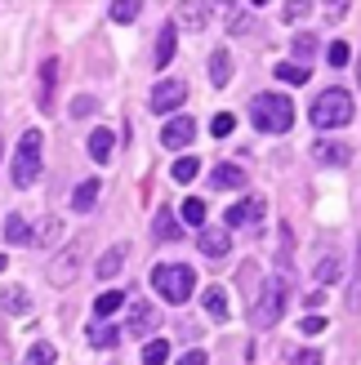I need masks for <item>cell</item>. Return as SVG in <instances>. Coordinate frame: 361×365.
Returning a JSON list of instances; mask_svg holds the SVG:
<instances>
[{"instance_id": "6da1fadb", "label": "cell", "mask_w": 361, "mask_h": 365, "mask_svg": "<svg viewBox=\"0 0 361 365\" xmlns=\"http://www.w3.org/2000/svg\"><path fill=\"white\" fill-rule=\"evenodd\" d=\"M250 120H255V130H263V134H285L295 125V103L285 94H255Z\"/></svg>"}, {"instance_id": "7a4b0ae2", "label": "cell", "mask_w": 361, "mask_h": 365, "mask_svg": "<svg viewBox=\"0 0 361 365\" xmlns=\"http://www.w3.org/2000/svg\"><path fill=\"white\" fill-rule=\"evenodd\" d=\"M152 285H156V294L166 303H188L196 294V272L188 263H161L152 272Z\"/></svg>"}, {"instance_id": "3957f363", "label": "cell", "mask_w": 361, "mask_h": 365, "mask_svg": "<svg viewBox=\"0 0 361 365\" xmlns=\"http://www.w3.org/2000/svg\"><path fill=\"white\" fill-rule=\"evenodd\" d=\"M41 148H45V138H41V130H27L23 138H18L14 165H9V178L18 182V187H31V182L41 178Z\"/></svg>"}, {"instance_id": "277c9868", "label": "cell", "mask_w": 361, "mask_h": 365, "mask_svg": "<svg viewBox=\"0 0 361 365\" xmlns=\"http://www.w3.org/2000/svg\"><path fill=\"white\" fill-rule=\"evenodd\" d=\"M285 312V277H268L259 285L255 303H250V321L259 325V330H268V325H277Z\"/></svg>"}, {"instance_id": "5b68a950", "label": "cell", "mask_w": 361, "mask_h": 365, "mask_svg": "<svg viewBox=\"0 0 361 365\" xmlns=\"http://www.w3.org/2000/svg\"><path fill=\"white\" fill-rule=\"evenodd\" d=\"M352 120V94L348 89H326L312 103V125L317 130H339V125Z\"/></svg>"}, {"instance_id": "8992f818", "label": "cell", "mask_w": 361, "mask_h": 365, "mask_svg": "<svg viewBox=\"0 0 361 365\" xmlns=\"http://www.w3.org/2000/svg\"><path fill=\"white\" fill-rule=\"evenodd\" d=\"M183 98H188V85H183V81H161V85L152 89L148 107H152L156 116H170L174 107H183Z\"/></svg>"}, {"instance_id": "52a82bcc", "label": "cell", "mask_w": 361, "mask_h": 365, "mask_svg": "<svg viewBox=\"0 0 361 365\" xmlns=\"http://www.w3.org/2000/svg\"><path fill=\"white\" fill-rule=\"evenodd\" d=\"M192 138H196V120L192 116H174V120H166V130H161V143H166L170 152H183Z\"/></svg>"}, {"instance_id": "ba28073f", "label": "cell", "mask_w": 361, "mask_h": 365, "mask_svg": "<svg viewBox=\"0 0 361 365\" xmlns=\"http://www.w3.org/2000/svg\"><path fill=\"white\" fill-rule=\"evenodd\" d=\"M263 200L259 196H250V200H237V205H232L223 218H228V227H250V223H263Z\"/></svg>"}, {"instance_id": "9c48e42d", "label": "cell", "mask_w": 361, "mask_h": 365, "mask_svg": "<svg viewBox=\"0 0 361 365\" xmlns=\"http://www.w3.org/2000/svg\"><path fill=\"white\" fill-rule=\"evenodd\" d=\"M312 160H317V165H348L352 148H348V143H312Z\"/></svg>"}, {"instance_id": "30bf717a", "label": "cell", "mask_w": 361, "mask_h": 365, "mask_svg": "<svg viewBox=\"0 0 361 365\" xmlns=\"http://www.w3.org/2000/svg\"><path fill=\"white\" fill-rule=\"evenodd\" d=\"M196 245H201V254H205V259H223V254L232 250V236H228V232H214V227H205L201 236H196Z\"/></svg>"}, {"instance_id": "8fae6325", "label": "cell", "mask_w": 361, "mask_h": 365, "mask_svg": "<svg viewBox=\"0 0 361 365\" xmlns=\"http://www.w3.org/2000/svg\"><path fill=\"white\" fill-rule=\"evenodd\" d=\"M0 307L14 312V317H27L31 312V294H27L23 285H5V289H0Z\"/></svg>"}, {"instance_id": "7c38bea8", "label": "cell", "mask_w": 361, "mask_h": 365, "mask_svg": "<svg viewBox=\"0 0 361 365\" xmlns=\"http://www.w3.org/2000/svg\"><path fill=\"white\" fill-rule=\"evenodd\" d=\"M76 259H81V250H63L59 259H54V267H49V281L54 285H67L71 272H76Z\"/></svg>"}, {"instance_id": "4fadbf2b", "label": "cell", "mask_w": 361, "mask_h": 365, "mask_svg": "<svg viewBox=\"0 0 361 365\" xmlns=\"http://www.w3.org/2000/svg\"><path fill=\"white\" fill-rule=\"evenodd\" d=\"M156 321H161V317H156V307H152V303H134V307H130V330H134V334L156 330Z\"/></svg>"}, {"instance_id": "5bb4252c", "label": "cell", "mask_w": 361, "mask_h": 365, "mask_svg": "<svg viewBox=\"0 0 361 365\" xmlns=\"http://www.w3.org/2000/svg\"><path fill=\"white\" fill-rule=\"evenodd\" d=\"M210 182H214V187H223V192H232V187H245V170H241V165H214Z\"/></svg>"}, {"instance_id": "9a60e30c", "label": "cell", "mask_w": 361, "mask_h": 365, "mask_svg": "<svg viewBox=\"0 0 361 365\" xmlns=\"http://www.w3.org/2000/svg\"><path fill=\"white\" fill-rule=\"evenodd\" d=\"M94 200H98V178H85L76 192H71V210L76 214H89L94 210Z\"/></svg>"}, {"instance_id": "2e32d148", "label": "cell", "mask_w": 361, "mask_h": 365, "mask_svg": "<svg viewBox=\"0 0 361 365\" xmlns=\"http://www.w3.org/2000/svg\"><path fill=\"white\" fill-rule=\"evenodd\" d=\"M5 241L9 245H31V227L23 214H5Z\"/></svg>"}, {"instance_id": "e0dca14e", "label": "cell", "mask_w": 361, "mask_h": 365, "mask_svg": "<svg viewBox=\"0 0 361 365\" xmlns=\"http://www.w3.org/2000/svg\"><path fill=\"white\" fill-rule=\"evenodd\" d=\"M85 339L94 343V348H116V343H121V330H116V325H107V321H94Z\"/></svg>"}, {"instance_id": "ac0fdd59", "label": "cell", "mask_w": 361, "mask_h": 365, "mask_svg": "<svg viewBox=\"0 0 361 365\" xmlns=\"http://www.w3.org/2000/svg\"><path fill=\"white\" fill-rule=\"evenodd\" d=\"M174 36H178V31H174V23L161 27V36H156V58H152L156 67H170V58H174Z\"/></svg>"}, {"instance_id": "d6986e66", "label": "cell", "mask_w": 361, "mask_h": 365, "mask_svg": "<svg viewBox=\"0 0 361 365\" xmlns=\"http://www.w3.org/2000/svg\"><path fill=\"white\" fill-rule=\"evenodd\" d=\"M112 130H94V134H89V156H94L98 160V165H103V160H112Z\"/></svg>"}, {"instance_id": "ffe728a7", "label": "cell", "mask_w": 361, "mask_h": 365, "mask_svg": "<svg viewBox=\"0 0 361 365\" xmlns=\"http://www.w3.org/2000/svg\"><path fill=\"white\" fill-rule=\"evenodd\" d=\"M201 303H205V312H210L214 321H228V294H223L219 285H210L205 294H201Z\"/></svg>"}, {"instance_id": "44dd1931", "label": "cell", "mask_w": 361, "mask_h": 365, "mask_svg": "<svg viewBox=\"0 0 361 365\" xmlns=\"http://www.w3.org/2000/svg\"><path fill=\"white\" fill-rule=\"evenodd\" d=\"M178 18H183V27H205L210 23V18H214V5H183V9H178Z\"/></svg>"}, {"instance_id": "7402d4cb", "label": "cell", "mask_w": 361, "mask_h": 365, "mask_svg": "<svg viewBox=\"0 0 361 365\" xmlns=\"http://www.w3.org/2000/svg\"><path fill=\"white\" fill-rule=\"evenodd\" d=\"M277 81H285V85H308V76L312 71L303 67V63H277V71H273Z\"/></svg>"}, {"instance_id": "603a6c76", "label": "cell", "mask_w": 361, "mask_h": 365, "mask_svg": "<svg viewBox=\"0 0 361 365\" xmlns=\"http://www.w3.org/2000/svg\"><path fill=\"white\" fill-rule=\"evenodd\" d=\"M210 81L219 85V89H223V85L232 81V53H223V49H219V53H214V58H210Z\"/></svg>"}, {"instance_id": "cb8c5ba5", "label": "cell", "mask_w": 361, "mask_h": 365, "mask_svg": "<svg viewBox=\"0 0 361 365\" xmlns=\"http://www.w3.org/2000/svg\"><path fill=\"white\" fill-rule=\"evenodd\" d=\"M116 307H125V294H121V289H107V294H98V299H94V317H98V321H107V317L116 312Z\"/></svg>"}, {"instance_id": "d4e9b609", "label": "cell", "mask_w": 361, "mask_h": 365, "mask_svg": "<svg viewBox=\"0 0 361 365\" xmlns=\"http://www.w3.org/2000/svg\"><path fill=\"white\" fill-rule=\"evenodd\" d=\"M178 236H183L178 218H174L170 210H161V214H156V241H178Z\"/></svg>"}, {"instance_id": "484cf974", "label": "cell", "mask_w": 361, "mask_h": 365, "mask_svg": "<svg viewBox=\"0 0 361 365\" xmlns=\"http://www.w3.org/2000/svg\"><path fill=\"white\" fill-rule=\"evenodd\" d=\"M312 277H317L321 285H335V281H339V254H321Z\"/></svg>"}, {"instance_id": "4316f807", "label": "cell", "mask_w": 361, "mask_h": 365, "mask_svg": "<svg viewBox=\"0 0 361 365\" xmlns=\"http://www.w3.org/2000/svg\"><path fill=\"white\" fill-rule=\"evenodd\" d=\"M170 174H174V182H192L196 174H201V160H196V156H178Z\"/></svg>"}, {"instance_id": "83f0119b", "label": "cell", "mask_w": 361, "mask_h": 365, "mask_svg": "<svg viewBox=\"0 0 361 365\" xmlns=\"http://www.w3.org/2000/svg\"><path fill=\"white\" fill-rule=\"evenodd\" d=\"M121 263H125V250H107L103 259H98V277H103V281H112L116 272H121Z\"/></svg>"}, {"instance_id": "f1b7e54d", "label": "cell", "mask_w": 361, "mask_h": 365, "mask_svg": "<svg viewBox=\"0 0 361 365\" xmlns=\"http://www.w3.org/2000/svg\"><path fill=\"white\" fill-rule=\"evenodd\" d=\"M170 361V343L166 339H152L148 348H143V365H166Z\"/></svg>"}, {"instance_id": "f546056e", "label": "cell", "mask_w": 361, "mask_h": 365, "mask_svg": "<svg viewBox=\"0 0 361 365\" xmlns=\"http://www.w3.org/2000/svg\"><path fill=\"white\" fill-rule=\"evenodd\" d=\"M250 14H255L250 5H232V9H228V31H232V36H241V31L250 27Z\"/></svg>"}, {"instance_id": "4dcf8cb0", "label": "cell", "mask_w": 361, "mask_h": 365, "mask_svg": "<svg viewBox=\"0 0 361 365\" xmlns=\"http://www.w3.org/2000/svg\"><path fill=\"white\" fill-rule=\"evenodd\" d=\"M54 76H59V58H49L41 67V107H49V94H54Z\"/></svg>"}, {"instance_id": "1f68e13d", "label": "cell", "mask_w": 361, "mask_h": 365, "mask_svg": "<svg viewBox=\"0 0 361 365\" xmlns=\"http://www.w3.org/2000/svg\"><path fill=\"white\" fill-rule=\"evenodd\" d=\"M183 223H188V227H201V223H205V200H196V196L183 200Z\"/></svg>"}, {"instance_id": "d6a6232c", "label": "cell", "mask_w": 361, "mask_h": 365, "mask_svg": "<svg viewBox=\"0 0 361 365\" xmlns=\"http://www.w3.org/2000/svg\"><path fill=\"white\" fill-rule=\"evenodd\" d=\"M54 343H31V352H27V365H54Z\"/></svg>"}, {"instance_id": "836d02e7", "label": "cell", "mask_w": 361, "mask_h": 365, "mask_svg": "<svg viewBox=\"0 0 361 365\" xmlns=\"http://www.w3.org/2000/svg\"><path fill=\"white\" fill-rule=\"evenodd\" d=\"M232 130H237V116H232V112H219V116L210 120V134H214V138H228Z\"/></svg>"}, {"instance_id": "e575fe53", "label": "cell", "mask_w": 361, "mask_h": 365, "mask_svg": "<svg viewBox=\"0 0 361 365\" xmlns=\"http://www.w3.org/2000/svg\"><path fill=\"white\" fill-rule=\"evenodd\" d=\"M138 18V5L134 0H125V5H112V23H134Z\"/></svg>"}, {"instance_id": "d590c367", "label": "cell", "mask_w": 361, "mask_h": 365, "mask_svg": "<svg viewBox=\"0 0 361 365\" xmlns=\"http://www.w3.org/2000/svg\"><path fill=\"white\" fill-rule=\"evenodd\" d=\"M59 232H63V223H59V218H49V223H45L41 232H36L31 241H41V245H49V241H59Z\"/></svg>"}, {"instance_id": "8d00e7d4", "label": "cell", "mask_w": 361, "mask_h": 365, "mask_svg": "<svg viewBox=\"0 0 361 365\" xmlns=\"http://www.w3.org/2000/svg\"><path fill=\"white\" fill-rule=\"evenodd\" d=\"M348 58H352V49H348L344 41H335V45H330V67H348Z\"/></svg>"}, {"instance_id": "74e56055", "label": "cell", "mask_w": 361, "mask_h": 365, "mask_svg": "<svg viewBox=\"0 0 361 365\" xmlns=\"http://www.w3.org/2000/svg\"><path fill=\"white\" fill-rule=\"evenodd\" d=\"M295 53H299V58H312V53H317V41H312V36H295Z\"/></svg>"}, {"instance_id": "f35d334b", "label": "cell", "mask_w": 361, "mask_h": 365, "mask_svg": "<svg viewBox=\"0 0 361 365\" xmlns=\"http://www.w3.org/2000/svg\"><path fill=\"white\" fill-rule=\"evenodd\" d=\"M290 365H321V352H317V348H303V352L290 356Z\"/></svg>"}, {"instance_id": "ab89813d", "label": "cell", "mask_w": 361, "mask_h": 365, "mask_svg": "<svg viewBox=\"0 0 361 365\" xmlns=\"http://www.w3.org/2000/svg\"><path fill=\"white\" fill-rule=\"evenodd\" d=\"M308 9H312V5H303V0H299V5H285V9H281V18H285V23H295V18H303Z\"/></svg>"}, {"instance_id": "60d3db41", "label": "cell", "mask_w": 361, "mask_h": 365, "mask_svg": "<svg viewBox=\"0 0 361 365\" xmlns=\"http://www.w3.org/2000/svg\"><path fill=\"white\" fill-rule=\"evenodd\" d=\"M299 330H303V334H321V330H326V321H321V317H303Z\"/></svg>"}, {"instance_id": "b9f144b4", "label": "cell", "mask_w": 361, "mask_h": 365, "mask_svg": "<svg viewBox=\"0 0 361 365\" xmlns=\"http://www.w3.org/2000/svg\"><path fill=\"white\" fill-rule=\"evenodd\" d=\"M178 365H205V352H183V361Z\"/></svg>"}, {"instance_id": "7bdbcfd3", "label": "cell", "mask_w": 361, "mask_h": 365, "mask_svg": "<svg viewBox=\"0 0 361 365\" xmlns=\"http://www.w3.org/2000/svg\"><path fill=\"white\" fill-rule=\"evenodd\" d=\"M71 112H76V116H89V112H94V98H81L76 107H71Z\"/></svg>"}, {"instance_id": "ee69618b", "label": "cell", "mask_w": 361, "mask_h": 365, "mask_svg": "<svg viewBox=\"0 0 361 365\" xmlns=\"http://www.w3.org/2000/svg\"><path fill=\"white\" fill-rule=\"evenodd\" d=\"M0 272H5V254H0Z\"/></svg>"}, {"instance_id": "f6af8a7d", "label": "cell", "mask_w": 361, "mask_h": 365, "mask_svg": "<svg viewBox=\"0 0 361 365\" xmlns=\"http://www.w3.org/2000/svg\"><path fill=\"white\" fill-rule=\"evenodd\" d=\"M357 81H361V67H357Z\"/></svg>"}]
</instances>
